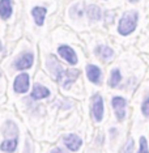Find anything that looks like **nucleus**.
<instances>
[{
  "mask_svg": "<svg viewBox=\"0 0 149 153\" xmlns=\"http://www.w3.org/2000/svg\"><path fill=\"white\" fill-rule=\"evenodd\" d=\"M80 76V71L79 69H63L62 68L60 71L58 72L56 75H55V77L59 81V84L62 86H64V88H69V86L72 85V82L76 81V79Z\"/></svg>",
  "mask_w": 149,
  "mask_h": 153,
  "instance_id": "obj_2",
  "label": "nucleus"
},
{
  "mask_svg": "<svg viewBox=\"0 0 149 153\" xmlns=\"http://www.w3.org/2000/svg\"><path fill=\"white\" fill-rule=\"evenodd\" d=\"M137 19L139 15L135 11L124 13L119 21V26H118V32L120 36H128V34L132 33L137 25Z\"/></svg>",
  "mask_w": 149,
  "mask_h": 153,
  "instance_id": "obj_1",
  "label": "nucleus"
},
{
  "mask_svg": "<svg viewBox=\"0 0 149 153\" xmlns=\"http://www.w3.org/2000/svg\"><path fill=\"white\" fill-rule=\"evenodd\" d=\"M33 62H34L33 54L32 53H25L15 62V67L17 69H27L33 65Z\"/></svg>",
  "mask_w": 149,
  "mask_h": 153,
  "instance_id": "obj_8",
  "label": "nucleus"
},
{
  "mask_svg": "<svg viewBox=\"0 0 149 153\" xmlns=\"http://www.w3.org/2000/svg\"><path fill=\"white\" fill-rule=\"evenodd\" d=\"M58 54L60 55V56L63 58L65 62H68L69 64L75 65L76 63H77V55H76V53L73 51V48H72V47L65 46V45H63V46H59L58 47Z\"/></svg>",
  "mask_w": 149,
  "mask_h": 153,
  "instance_id": "obj_4",
  "label": "nucleus"
},
{
  "mask_svg": "<svg viewBox=\"0 0 149 153\" xmlns=\"http://www.w3.org/2000/svg\"><path fill=\"white\" fill-rule=\"evenodd\" d=\"M120 72L119 69H113L111 72V76H110V80H109V85L111 86V88H115V86L120 82Z\"/></svg>",
  "mask_w": 149,
  "mask_h": 153,
  "instance_id": "obj_16",
  "label": "nucleus"
},
{
  "mask_svg": "<svg viewBox=\"0 0 149 153\" xmlns=\"http://www.w3.org/2000/svg\"><path fill=\"white\" fill-rule=\"evenodd\" d=\"M86 76L94 84H101V71L94 64L86 65Z\"/></svg>",
  "mask_w": 149,
  "mask_h": 153,
  "instance_id": "obj_9",
  "label": "nucleus"
},
{
  "mask_svg": "<svg viewBox=\"0 0 149 153\" xmlns=\"http://www.w3.org/2000/svg\"><path fill=\"white\" fill-rule=\"evenodd\" d=\"M88 17L90 20H98L101 17V9L97 5H90L88 8Z\"/></svg>",
  "mask_w": 149,
  "mask_h": 153,
  "instance_id": "obj_17",
  "label": "nucleus"
},
{
  "mask_svg": "<svg viewBox=\"0 0 149 153\" xmlns=\"http://www.w3.org/2000/svg\"><path fill=\"white\" fill-rule=\"evenodd\" d=\"M50 96V90L47 88H44L43 85H39V84H36L34 88L32 90V98L34 100H42V98H46V97Z\"/></svg>",
  "mask_w": 149,
  "mask_h": 153,
  "instance_id": "obj_12",
  "label": "nucleus"
},
{
  "mask_svg": "<svg viewBox=\"0 0 149 153\" xmlns=\"http://www.w3.org/2000/svg\"><path fill=\"white\" fill-rule=\"evenodd\" d=\"M132 151H133V140L132 139H130L128 143H127L126 149H124V153H132Z\"/></svg>",
  "mask_w": 149,
  "mask_h": 153,
  "instance_id": "obj_20",
  "label": "nucleus"
},
{
  "mask_svg": "<svg viewBox=\"0 0 149 153\" xmlns=\"http://www.w3.org/2000/svg\"><path fill=\"white\" fill-rule=\"evenodd\" d=\"M137 153H149V149H148V141L144 136L140 137V148H139V152Z\"/></svg>",
  "mask_w": 149,
  "mask_h": 153,
  "instance_id": "obj_18",
  "label": "nucleus"
},
{
  "mask_svg": "<svg viewBox=\"0 0 149 153\" xmlns=\"http://www.w3.org/2000/svg\"><path fill=\"white\" fill-rule=\"evenodd\" d=\"M3 134L5 136H11L12 139H16L15 136H17V127L13 122H7L3 127Z\"/></svg>",
  "mask_w": 149,
  "mask_h": 153,
  "instance_id": "obj_15",
  "label": "nucleus"
},
{
  "mask_svg": "<svg viewBox=\"0 0 149 153\" xmlns=\"http://www.w3.org/2000/svg\"><path fill=\"white\" fill-rule=\"evenodd\" d=\"M12 15V0H0V17L8 20Z\"/></svg>",
  "mask_w": 149,
  "mask_h": 153,
  "instance_id": "obj_11",
  "label": "nucleus"
},
{
  "mask_svg": "<svg viewBox=\"0 0 149 153\" xmlns=\"http://www.w3.org/2000/svg\"><path fill=\"white\" fill-rule=\"evenodd\" d=\"M17 148V139H8L0 144V151L5 153H13Z\"/></svg>",
  "mask_w": 149,
  "mask_h": 153,
  "instance_id": "obj_13",
  "label": "nucleus"
},
{
  "mask_svg": "<svg viewBox=\"0 0 149 153\" xmlns=\"http://www.w3.org/2000/svg\"><path fill=\"white\" fill-rule=\"evenodd\" d=\"M13 89L16 93H26L29 89V75L21 74L17 76L13 82Z\"/></svg>",
  "mask_w": 149,
  "mask_h": 153,
  "instance_id": "obj_6",
  "label": "nucleus"
},
{
  "mask_svg": "<svg viewBox=\"0 0 149 153\" xmlns=\"http://www.w3.org/2000/svg\"><path fill=\"white\" fill-rule=\"evenodd\" d=\"M63 141H64L65 147L72 152H77L79 149H80V147L82 145V140L75 134H69V135H67V136H64Z\"/></svg>",
  "mask_w": 149,
  "mask_h": 153,
  "instance_id": "obj_7",
  "label": "nucleus"
},
{
  "mask_svg": "<svg viewBox=\"0 0 149 153\" xmlns=\"http://www.w3.org/2000/svg\"><path fill=\"white\" fill-rule=\"evenodd\" d=\"M50 153H68V152H65L64 149H62V148H54Z\"/></svg>",
  "mask_w": 149,
  "mask_h": 153,
  "instance_id": "obj_21",
  "label": "nucleus"
},
{
  "mask_svg": "<svg viewBox=\"0 0 149 153\" xmlns=\"http://www.w3.org/2000/svg\"><path fill=\"white\" fill-rule=\"evenodd\" d=\"M141 111H143V114H144L145 117L149 118V97L144 101L143 105H141Z\"/></svg>",
  "mask_w": 149,
  "mask_h": 153,
  "instance_id": "obj_19",
  "label": "nucleus"
},
{
  "mask_svg": "<svg viewBox=\"0 0 149 153\" xmlns=\"http://www.w3.org/2000/svg\"><path fill=\"white\" fill-rule=\"evenodd\" d=\"M130 1H136V0H130Z\"/></svg>",
  "mask_w": 149,
  "mask_h": 153,
  "instance_id": "obj_23",
  "label": "nucleus"
},
{
  "mask_svg": "<svg viewBox=\"0 0 149 153\" xmlns=\"http://www.w3.org/2000/svg\"><path fill=\"white\" fill-rule=\"evenodd\" d=\"M46 13H47V9L44 8V7H34V8L32 9L33 19H34V21H36L37 25H39V26L43 25Z\"/></svg>",
  "mask_w": 149,
  "mask_h": 153,
  "instance_id": "obj_10",
  "label": "nucleus"
},
{
  "mask_svg": "<svg viewBox=\"0 0 149 153\" xmlns=\"http://www.w3.org/2000/svg\"><path fill=\"white\" fill-rule=\"evenodd\" d=\"M92 113L97 122H101L103 118V100L99 94H96L92 100Z\"/></svg>",
  "mask_w": 149,
  "mask_h": 153,
  "instance_id": "obj_3",
  "label": "nucleus"
},
{
  "mask_svg": "<svg viewBox=\"0 0 149 153\" xmlns=\"http://www.w3.org/2000/svg\"><path fill=\"white\" fill-rule=\"evenodd\" d=\"M111 105H113V109L115 111V115H116V119L118 120H123L124 117H126V100L122 98V97H114L113 101H111Z\"/></svg>",
  "mask_w": 149,
  "mask_h": 153,
  "instance_id": "obj_5",
  "label": "nucleus"
},
{
  "mask_svg": "<svg viewBox=\"0 0 149 153\" xmlns=\"http://www.w3.org/2000/svg\"><path fill=\"white\" fill-rule=\"evenodd\" d=\"M1 48H3V47H1V43H0V51H1Z\"/></svg>",
  "mask_w": 149,
  "mask_h": 153,
  "instance_id": "obj_22",
  "label": "nucleus"
},
{
  "mask_svg": "<svg viewBox=\"0 0 149 153\" xmlns=\"http://www.w3.org/2000/svg\"><path fill=\"white\" fill-rule=\"evenodd\" d=\"M96 54H97V56L103 59V60H109V59H111L114 53L111 48L107 46H98L96 48Z\"/></svg>",
  "mask_w": 149,
  "mask_h": 153,
  "instance_id": "obj_14",
  "label": "nucleus"
}]
</instances>
